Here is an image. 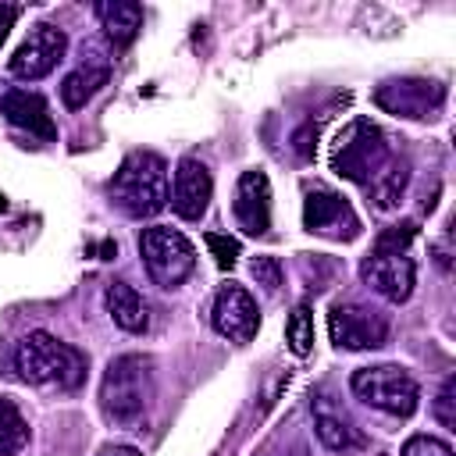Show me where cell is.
Instances as JSON below:
<instances>
[{
  "label": "cell",
  "instance_id": "obj_1",
  "mask_svg": "<svg viewBox=\"0 0 456 456\" xmlns=\"http://www.w3.org/2000/svg\"><path fill=\"white\" fill-rule=\"evenodd\" d=\"M110 203L128 214V217H153L167 207L171 189H167V164L164 157H157L153 150H132L121 167L114 171L110 185H107Z\"/></svg>",
  "mask_w": 456,
  "mask_h": 456
},
{
  "label": "cell",
  "instance_id": "obj_4",
  "mask_svg": "<svg viewBox=\"0 0 456 456\" xmlns=\"http://www.w3.org/2000/svg\"><path fill=\"white\" fill-rule=\"evenodd\" d=\"M392 160V150H388V139L385 132L367 121V118H353L338 135H335V146H331V167L356 182V185H370L374 175Z\"/></svg>",
  "mask_w": 456,
  "mask_h": 456
},
{
  "label": "cell",
  "instance_id": "obj_5",
  "mask_svg": "<svg viewBox=\"0 0 456 456\" xmlns=\"http://www.w3.org/2000/svg\"><path fill=\"white\" fill-rule=\"evenodd\" d=\"M353 395L360 403H367L370 410H381L388 417H410L420 403V385L417 378L399 367V363H374V367H360L349 378Z\"/></svg>",
  "mask_w": 456,
  "mask_h": 456
},
{
  "label": "cell",
  "instance_id": "obj_2",
  "mask_svg": "<svg viewBox=\"0 0 456 456\" xmlns=\"http://www.w3.org/2000/svg\"><path fill=\"white\" fill-rule=\"evenodd\" d=\"M153 399V360L142 353H121L100 378V406L110 424L135 428Z\"/></svg>",
  "mask_w": 456,
  "mask_h": 456
},
{
  "label": "cell",
  "instance_id": "obj_11",
  "mask_svg": "<svg viewBox=\"0 0 456 456\" xmlns=\"http://www.w3.org/2000/svg\"><path fill=\"white\" fill-rule=\"evenodd\" d=\"M210 324H214V331L224 335L228 342L246 346V342L256 335V328H260L256 299H253L242 285H235V281L221 285L217 296H214V306H210Z\"/></svg>",
  "mask_w": 456,
  "mask_h": 456
},
{
  "label": "cell",
  "instance_id": "obj_3",
  "mask_svg": "<svg viewBox=\"0 0 456 456\" xmlns=\"http://www.w3.org/2000/svg\"><path fill=\"white\" fill-rule=\"evenodd\" d=\"M14 370L28 385H57L71 392L86 381L89 360L82 349L53 338L50 331H32L14 349Z\"/></svg>",
  "mask_w": 456,
  "mask_h": 456
},
{
  "label": "cell",
  "instance_id": "obj_6",
  "mask_svg": "<svg viewBox=\"0 0 456 456\" xmlns=\"http://www.w3.org/2000/svg\"><path fill=\"white\" fill-rule=\"evenodd\" d=\"M139 256H142V267H146L150 281L160 285V289L182 285L192 274V267H196L192 242L182 232L164 228V224L142 228V235H139Z\"/></svg>",
  "mask_w": 456,
  "mask_h": 456
},
{
  "label": "cell",
  "instance_id": "obj_12",
  "mask_svg": "<svg viewBox=\"0 0 456 456\" xmlns=\"http://www.w3.org/2000/svg\"><path fill=\"white\" fill-rule=\"evenodd\" d=\"M303 224L306 232L328 235V239H356L360 235V217L353 214L349 200L328 189H314L303 200Z\"/></svg>",
  "mask_w": 456,
  "mask_h": 456
},
{
  "label": "cell",
  "instance_id": "obj_14",
  "mask_svg": "<svg viewBox=\"0 0 456 456\" xmlns=\"http://www.w3.org/2000/svg\"><path fill=\"white\" fill-rule=\"evenodd\" d=\"M232 210H235V221L246 235H267V228H271V182L260 167H249L239 175Z\"/></svg>",
  "mask_w": 456,
  "mask_h": 456
},
{
  "label": "cell",
  "instance_id": "obj_10",
  "mask_svg": "<svg viewBox=\"0 0 456 456\" xmlns=\"http://www.w3.org/2000/svg\"><path fill=\"white\" fill-rule=\"evenodd\" d=\"M328 331L338 349H378L388 338V321L370 306L335 303L328 314Z\"/></svg>",
  "mask_w": 456,
  "mask_h": 456
},
{
  "label": "cell",
  "instance_id": "obj_21",
  "mask_svg": "<svg viewBox=\"0 0 456 456\" xmlns=\"http://www.w3.org/2000/svg\"><path fill=\"white\" fill-rule=\"evenodd\" d=\"M28 445V420L21 417L18 403L0 395V456H14Z\"/></svg>",
  "mask_w": 456,
  "mask_h": 456
},
{
  "label": "cell",
  "instance_id": "obj_19",
  "mask_svg": "<svg viewBox=\"0 0 456 456\" xmlns=\"http://www.w3.org/2000/svg\"><path fill=\"white\" fill-rule=\"evenodd\" d=\"M107 78H110V68H107V64H82V68H75V71L61 82V100H64V107H68V110L86 107V103L107 86Z\"/></svg>",
  "mask_w": 456,
  "mask_h": 456
},
{
  "label": "cell",
  "instance_id": "obj_27",
  "mask_svg": "<svg viewBox=\"0 0 456 456\" xmlns=\"http://www.w3.org/2000/svg\"><path fill=\"white\" fill-rule=\"evenodd\" d=\"M452 403H456V381L445 378V385H442V392L435 395V406H431V413H435V420H438L442 428H452V424H456Z\"/></svg>",
  "mask_w": 456,
  "mask_h": 456
},
{
  "label": "cell",
  "instance_id": "obj_13",
  "mask_svg": "<svg viewBox=\"0 0 456 456\" xmlns=\"http://www.w3.org/2000/svg\"><path fill=\"white\" fill-rule=\"evenodd\" d=\"M210 196H214V178H210L207 164L196 157H185L175 167V185H171V200H167L171 210L182 221H200L210 207Z\"/></svg>",
  "mask_w": 456,
  "mask_h": 456
},
{
  "label": "cell",
  "instance_id": "obj_16",
  "mask_svg": "<svg viewBox=\"0 0 456 456\" xmlns=\"http://www.w3.org/2000/svg\"><path fill=\"white\" fill-rule=\"evenodd\" d=\"M310 406H314V435L321 438L324 449L342 452V449L360 445V435H356L353 420L346 417V410L328 392H314V403Z\"/></svg>",
  "mask_w": 456,
  "mask_h": 456
},
{
  "label": "cell",
  "instance_id": "obj_8",
  "mask_svg": "<svg viewBox=\"0 0 456 456\" xmlns=\"http://www.w3.org/2000/svg\"><path fill=\"white\" fill-rule=\"evenodd\" d=\"M68 53V36L57 28V25H32V32L21 39V46L14 50V57L7 61L11 75L14 78H25V82H36L43 75H50Z\"/></svg>",
  "mask_w": 456,
  "mask_h": 456
},
{
  "label": "cell",
  "instance_id": "obj_15",
  "mask_svg": "<svg viewBox=\"0 0 456 456\" xmlns=\"http://www.w3.org/2000/svg\"><path fill=\"white\" fill-rule=\"evenodd\" d=\"M0 114L25 128L28 135H39V139H57V125L50 118V107L39 93H28V89H11L0 96Z\"/></svg>",
  "mask_w": 456,
  "mask_h": 456
},
{
  "label": "cell",
  "instance_id": "obj_25",
  "mask_svg": "<svg viewBox=\"0 0 456 456\" xmlns=\"http://www.w3.org/2000/svg\"><path fill=\"white\" fill-rule=\"evenodd\" d=\"M413 235H417V224H413V221L392 224V228H385V232L374 239V249H395V253H406V246H410Z\"/></svg>",
  "mask_w": 456,
  "mask_h": 456
},
{
  "label": "cell",
  "instance_id": "obj_22",
  "mask_svg": "<svg viewBox=\"0 0 456 456\" xmlns=\"http://www.w3.org/2000/svg\"><path fill=\"white\" fill-rule=\"evenodd\" d=\"M285 342H289V349L296 356H306L314 349V310L306 303H299L289 314V321H285Z\"/></svg>",
  "mask_w": 456,
  "mask_h": 456
},
{
  "label": "cell",
  "instance_id": "obj_7",
  "mask_svg": "<svg viewBox=\"0 0 456 456\" xmlns=\"http://www.w3.org/2000/svg\"><path fill=\"white\" fill-rule=\"evenodd\" d=\"M374 103L395 118H435L445 103V86L431 78H388L374 89Z\"/></svg>",
  "mask_w": 456,
  "mask_h": 456
},
{
  "label": "cell",
  "instance_id": "obj_20",
  "mask_svg": "<svg viewBox=\"0 0 456 456\" xmlns=\"http://www.w3.org/2000/svg\"><path fill=\"white\" fill-rule=\"evenodd\" d=\"M406 182H410V160L392 153V160L374 175V182L367 185V192H370V200H374L378 210H392L403 200Z\"/></svg>",
  "mask_w": 456,
  "mask_h": 456
},
{
  "label": "cell",
  "instance_id": "obj_17",
  "mask_svg": "<svg viewBox=\"0 0 456 456\" xmlns=\"http://www.w3.org/2000/svg\"><path fill=\"white\" fill-rule=\"evenodd\" d=\"M103 306H107L110 321H114L121 331H128V335H139V331L150 328V306H146V299H142L128 281H107V289H103Z\"/></svg>",
  "mask_w": 456,
  "mask_h": 456
},
{
  "label": "cell",
  "instance_id": "obj_29",
  "mask_svg": "<svg viewBox=\"0 0 456 456\" xmlns=\"http://www.w3.org/2000/svg\"><path fill=\"white\" fill-rule=\"evenodd\" d=\"M100 456H142L139 449H132V445H107Z\"/></svg>",
  "mask_w": 456,
  "mask_h": 456
},
{
  "label": "cell",
  "instance_id": "obj_18",
  "mask_svg": "<svg viewBox=\"0 0 456 456\" xmlns=\"http://www.w3.org/2000/svg\"><path fill=\"white\" fill-rule=\"evenodd\" d=\"M96 21L114 46H128L142 28V7L135 0H100Z\"/></svg>",
  "mask_w": 456,
  "mask_h": 456
},
{
  "label": "cell",
  "instance_id": "obj_9",
  "mask_svg": "<svg viewBox=\"0 0 456 456\" xmlns=\"http://www.w3.org/2000/svg\"><path fill=\"white\" fill-rule=\"evenodd\" d=\"M360 278L385 296L388 303H406L413 296L417 285V264L410 253H395V249H370L360 264Z\"/></svg>",
  "mask_w": 456,
  "mask_h": 456
},
{
  "label": "cell",
  "instance_id": "obj_28",
  "mask_svg": "<svg viewBox=\"0 0 456 456\" xmlns=\"http://www.w3.org/2000/svg\"><path fill=\"white\" fill-rule=\"evenodd\" d=\"M14 18H18V7H11V4H0V46H4V39H7V32H11Z\"/></svg>",
  "mask_w": 456,
  "mask_h": 456
},
{
  "label": "cell",
  "instance_id": "obj_26",
  "mask_svg": "<svg viewBox=\"0 0 456 456\" xmlns=\"http://www.w3.org/2000/svg\"><path fill=\"white\" fill-rule=\"evenodd\" d=\"M249 274H253L256 285H264L267 292H274V289L281 285V264H278V256H256V260L249 264Z\"/></svg>",
  "mask_w": 456,
  "mask_h": 456
},
{
  "label": "cell",
  "instance_id": "obj_24",
  "mask_svg": "<svg viewBox=\"0 0 456 456\" xmlns=\"http://www.w3.org/2000/svg\"><path fill=\"white\" fill-rule=\"evenodd\" d=\"M207 249H210V256H214V264H217L221 271L235 267V260H239V239H232V235L207 232Z\"/></svg>",
  "mask_w": 456,
  "mask_h": 456
},
{
  "label": "cell",
  "instance_id": "obj_23",
  "mask_svg": "<svg viewBox=\"0 0 456 456\" xmlns=\"http://www.w3.org/2000/svg\"><path fill=\"white\" fill-rule=\"evenodd\" d=\"M399 456H456L449 442L435 438V435H410L399 449Z\"/></svg>",
  "mask_w": 456,
  "mask_h": 456
}]
</instances>
